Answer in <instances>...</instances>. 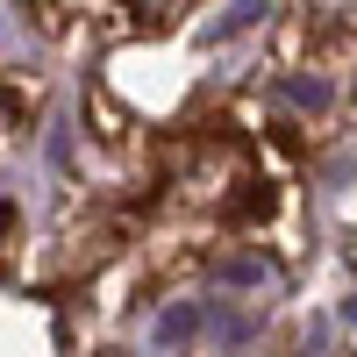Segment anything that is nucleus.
<instances>
[{
    "label": "nucleus",
    "mask_w": 357,
    "mask_h": 357,
    "mask_svg": "<svg viewBox=\"0 0 357 357\" xmlns=\"http://www.w3.org/2000/svg\"><path fill=\"white\" fill-rule=\"evenodd\" d=\"M200 329H207V307H200V301H186V307H165V314H158V343H165V350L193 343Z\"/></svg>",
    "instance_id": "nucleus-1"
},
{
    "label": "nucleus",
    "mask_w": 357,
    "mask_h": 357,
    "mask_svg": "<svg viewBox=\"0 0 357 357\" xmlns=\"http://www.w3.org/2000/svg\"><path fill=\"white\" fill-rule=\"evenodd\" d=\"M250 22H264V0H229V8H222V22L207 29V43H222V36H243Z\"/></svg>",
    "instance_id": "nucleus-2"
},
{
    "label": "nucleus",
    "mask_w": 357,
    "mask_h": 357,
    "mask_svg": "<svg viewBox=\"0 0 357 357\" xmlns=\"http://www.w3.org/2000/svg\"><path fill=\"white\" fill-rule=\"evenodd\" d=\"M272 279V257H229L222 264V286H264Z\"/></svg>",
    "instance_id": "nucleus-3"
},
{
    "label": "nucleus",
    "mask_w": 357,
    "mask_h": 357,
    "mask_svg": "<svg viewBox=\"0 0 357 357\" xmlns=\"http://www.w3.org/2000/svg\"><path fill=\"white\" fill-rule=\"evenodd\" d=\"M286 100L293 107H329V86L321 79H286Z\"/></svg>",
    "instance_id": "nucleus-4"
}]
</instances>
